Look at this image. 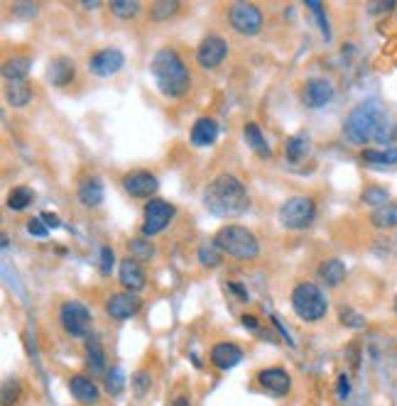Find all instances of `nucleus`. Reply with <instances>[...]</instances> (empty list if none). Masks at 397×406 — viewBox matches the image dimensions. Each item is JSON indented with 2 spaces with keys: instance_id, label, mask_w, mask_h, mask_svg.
<instances>
[{
  "instance_id": "49",
  "label": "nucleus",
  "mask_w": 397,
  "mask_h": 406,
  "mask_svg": "<svg viewBox=\"0 0 397 406\" xmlns=\"http://www.w3.org/2000/svg\"><path fill=\"white\" fill-rule=\"evenodd\" d=\"M172 406H192V402H189L187 397H177V399L172 402Z\"/></svg>"
},
{
  "instance_id": "43",
  "label": "nucleus",
  "mask_w": 397,
  "mask_h": 406,
  "mask_svg": "<svg viewBox=\"0 0 397 406\" xmlns=\"http://www.w3.org/2000/svg\"><path fill=\"white\" fill-rule=\"evenodd\" d=\"M336 397L341 399V402H346L350 397V382H348V374H338V382H336Z\"/></svg>"
},
{
  "instance_id": "19",
  "label": "nucleus",
  "mask_w": 397,
  "mask_h": 406,
  "mask_svg": "<svg viewBox=\"0 0 397 406\" xmlns=\"http://www.w3.org/2000/svg\"><path fill=\"white\" fill-rule=\"evenodd\" d=\"M209 357H211V362H214V367L231 369L243 360V350H240L236 343H216V345L211 348Z\"/></svg>"
},
{
  "instance_id": "14",
  "label": "nucleus",
  "mask_w": 397,
  "mask_h": 406,
  "mask_svg": "<svg viewBox=\"0 0 397 406\" xmlns=\"http://www.w3.org/2000/svg\"><path fill=\"white\" fill-rule=\"evenodd\" d=\"M140 311V296L135 291H118L106 301V313L116 321H128Z\"/></svg>"
},
{
  "instance_id": "27",
  "label": "nucleus",
  "mask_w": 397,
  "mask_h": 406,
  "mask_svg": "<svg viewBox=\"0 0 397 406\" xmlns=\"http://www.w3.org/2000/svg\"><path fill=\"white\" fill-rule=\"evenodd\" d=\"M365 164H373V167H393L397 164V147H388V150H363L360 154Z\"/></svg>"
},
{
  "instance_id": "31",
  "label": "nucleus",
  "mask_w": 397,
  "mask_h": 406,
  "mask_svg": "<svg viewBox=\"0 0 397 406\" xmlns=\"http://www.w3.org/2000/svg\"><path fill=\"white\" fill-rule=\"evenodd\" d=\"M32 201H35V194H32V189H28V186H15L13 191L8 194L10 210H25Z\"/></svg>"
},
{
  "instance_id": "6",
  "label": "nucleus",
  "mask_w": 397,
  "mask_h": 406,
  "mask_svg": "<svg viewBox=\"0 0 397 406\" xmlns=\"http://www.w3.org/2000/svg\"><path fill=\"white\" fill-rule=\"evenodd\" d=\"M317 218V203L309 196H292L280 205V220L290 230H304Z\"/></svg>"
},
{
  "instance_id": "26",
  "label": "nucleus",
  "mask_w": 397,
  "mask_h": 406,
  "mask_svg": "<svg viewBox=\"0 0 397 406\" xmlns=\"http://www.w3.org/2000/svg\"><path fill=\"white\" fill-rule=\"evenodd\" d=\"M307 154H309V137L304 135V132H297V135L287 137L285 157L290 159V162H302Z\"/></svg>"
},
{
  "instance_id": "25",
  "label": "nucleus",
  "mask_w": 397,
  "mask_h": 406,
  "mask_svg": "<svg viewBox=\"0 0 397 406\" xmlns=\"http://www.w3.org/2000/svg\"><path fill=\"white\" fill-rule=\"evenodd\" d=\"M243 137H245V142H248L250 150L260 154L262 159H270V157H272L270 145H267L265 135H262V130L255 125V122H245V127H243Z\"/></svg>"
},
{
  "instance_id": "40",
  "label": "nucleus",
  "mask_w": 397,
  "mask_h": 406,
  "mask_svg": "<svg viewBox=\"0 0 397 406\" xmlns=\"http://www.w3.org/2000/svg\"><path fill=\"white\" fill-rule=\"evenodd\" d=\"M307 8L314 13V18L319 20V27H322V32H324V37H331V32H329V23H326V13H324V8H322V3L319 0H307Z\"/></svg>"
},
{
  "instance_id": "1",
  "label": "nucleus",
  "mask_w": 397,
  "mask_h": 406,
  "mask_svg": "<svg viewBox=\"0 0 397 406\" xmlns=\"http://www.w3.org/2000/svg\"><path fill=\"white\" fill-rule=\"evenodd\" d=\"M390 135V118L380 101L368 99L353 108L343 122V137L350 145L383 142Z\"/></svg>"
},
{
  "instance_id": "2",
  "label": "nucleus",
  "mask_w": 397,
  "mask_h": 406,
  "mask_svg": "<svg viewBox=\"0 0 397 406\" xmlns=\"http://www.w3.org/2000/svg\"><path fill=\"white\" fill-rule=\"evenodd\" d=\"M204 205L216 218H236L243 210H248L250 205L248 189L233 174H219V177L206 184Z\"/></svg>"
},
{
  "instance_id": "50",
  "label": "nucleus",
  "mask_w": 397,
  "mask_h": 406,
  "mask_svg": "<svg viewBox=\"0 0 397 406\" xmlns=\"http://www.w3.org/2000/svg\"><path fill=\"white\" fill-rule=\"evenodd\" d=\"M81 5H84L86 10H96V8H99V3H96V0H84Z\"/></svg>"
},
{
  "instance_id": "47",
  "label": "nucleus",
  "mask_w": 397,
  "mask_h": 406,
  "mask_svg": "<svg viewBox=\"0 0 397 406\" xmlns=\"http://www.w3.org/2000/svg\"><path fill=\"white\" fill-rule=\"evenodd\" d=\"M240 323H243L245 328H250V331H257V321H255V316H250V313H245V316L240 318Z\"/></svg>"
},
{
  "instance_id": "46",
  "label": "nucleus",
  "mask_w": 397,
  "mask_h": 406,
  "mask_svg": "<svg viewBox=\"0 0 397 406\" xmlns=\"http://www.w3.org/2000/svg\"><path fill=\"white\" fill-rule=\"evenodd\" d=\"M228 289H233L236 294H238V299H240V301H250L248 291H245V289H243V286H240V284H228Z\"/></svg>"
},
{
  "instance_id": "9",
  "label": "nucleus",
  "mask_w": 397,
  "mask_h": 406,
  "mask_svg": "<svg viewBox=\"0 0 397 406\" xmlns=\"http://www.w3.org/2000/svg\"><path fill=\"white\" fill-rule=\"evenodd\" d=\"M228 20H231V27H233L236 32L245 34V37L257 34L262 30V13L260 8L252 3H233L228 8Z\"/></svg>"
},
{
  "instance_id": "13",
  "label": "nucleus",
  "mask_w": 397,
  "mask_h": 406,
  "mask_svg": "<svg viewBox=\"0 0 397 406\" xmlns=\"http://www.w3.org/2000/svg\"><path fill=\"white\" fill-rule=\"evenodd\" d=\"M123 189L130 194L133 198H149L157 194L159 182L152 172H145V169H138V172H130L123 177Z\"/></svg>"
},
{
  "instance_id": "22",
  "label": "nucleus",
  "mask_w": 397,
  "mask_h": 406,
  "mask_svg": "<svg viewBox=\"0 0 397 406\" xmlns=\"http://www.w3.org/2000/svg\"><path fill=\"white\" fill-rule=\"evenodd\" d=\"M5 99L13 108H25L32 101V86L28 79L20 81H5Z\"/></svg>"
},
{
  "instance_id": "32",
  "label": "nucleus",
  "mask_w": 397,
  "mask_h": 406,
  "mask_svg": "<svg viewBox=\"0 0 397 406\" xmlns=\"http://www.w3.org/2000/svg\"><path fill=\"white\" fill-rule=\"evenodd\" d=\"M123 389H126V374H123V369L121 367L106 369V392L111 397H121Z\"/></svg>"
},
{
  "instance_id": "5",
  "label": "nucleus",
  "mask_w": 397,
  "mask_h": 406,
  "mask_svg": "<svg viewBox=\"0 0 397 406\" xmlns=\"http://www.w3.org/2000/svg\"><path fill=\"white\" fill-rule=\"evenodd\" d=\"M292 308H295V313L302 321L317 323L326 316L329 301L314 281H299L295 289H292Z\"/></svg>"
},
{
  "instance_id": "10",
  "label": "nucleus",
  "mask_w": 397,
  "mask_h": 406,
  "mask_svg": "<svg viewBox=\"0 0 397 406\" xmlns=\"http://www.w3.org/2000/svg\"><path fill=\"white\" fill-rule=\"evenodd\" d=\"M123 64H126V54L116 47L99 49L89 56V71L94 76H113L123 69Z\"/></svg>"
},
{
  "instance_id": "8",
  "label": "nucleus",
  "mask_w": 397,
  "mask_h": 406,
  "mask_svg": "<svg viewBox=\"0 0 397 406\" xmlns=\"http://www.w3.org/2000/svg\"><path fill=\"white\" fill-rule=\"evenodd\" d=\"M142 218L145 220H142L140 233L145 235V238H152V235L162 233V230L172 223L174 205L167 201H159V198H149L145 208H142Z\"/></svg>"
},
{
  "instance_id": "16",
  "label": "nucleus",
  "mask_w": 397,
  "mask_h": 406,
  "mask_svg": "<svg viewBox=\"0 0 397 406\" xmlns=\"http://www.w3.org/2000/svg\"><path fill=\"white\" fill-rule=\"evenodd\" d=\"M76 76V66H74V59H69V56H54V59L49 61L47 66V81L51 86H66L71 84Z\"/></svg>"
},
{
  "instance_id": "21",
  "label": "nucleus",
  "mask_w": 397,
  "mask_h": 406,
  "mask_svg": "<svg viewBox=\"0 0 397 406\" xmlns=\"http://www.w3.org/2000/svg\"><path fill=\"white\" fill-rule=\"evenodd\" d=\"M192 145L197 147H209L219 140V122L214 118H199L192 127Z\"/></svg>"
},
{
  "instance_id": "12",
  "label": "nucleus",
  "mask_w": 397,
  "mask_h": 406,
  "mask_svg": "<svg viewBox=\"0 0 397 406\" xmlns=\"http://www.w3.org/2000/svg\"><path fill=\"white\" fill-rule=\"evenodd\" d=\"M336 96V89L329 79H309L307 84L302 86V103L307 108H324L334 101Z\"/></svg>"
},
{
  "instance_id": "38",
  "label": "nucleus",
  "mask_w": 397,
  "mask_h": 406,
  "mask_svg": "<svg viewBox=\"0 0 397 406\" xmlns=\"http://www.w3.org/2000/svg\"><path fill=\"white\" fill-rule=\"evenodd\" d=\"M20 392H23V387H20L18 379H8V382L3 384V406H13L18 402Z\"/></svg>"
},
{
  "instance_id": "17",
  "label": "nucleus",
  "mask_w": 397,
  "mask_h": 406,
  "mask_svg": "<svg viewBox=\"0 0 397 406\" xmlns=\"http://www.w3.org/2000/svg\"><path fill=\"white\" fill-rule=\"evenodd\" d=\"M118 279L128 291H140L145 286V272H142L140 262L133 260V257L123 260L121 267H118Z\"/></svg>"
},
{
  "instance_id": "44",
  "label": "nucleus",
  "mask_w": 397,
  "mask_h": 406,
  "mask_svg": "<svg viewBox=\"0 0 397 406\" xmlns=\"http://www.w3.org/2000/svg\"><path fill=\"white\" fill-rule=\"evenodd\" d=\"M272 323H275V326H277V331H280V336L285 338V341L290 343V345H295V341H292V338H290V331H287V328L282 326V323H280V318H277V316H272Z\"/></svg>"
},
{
  "instance_id": "23",
  "label": "nucleus",
  "mask_w": 397,
  "mask_h": 406,
  "mask_svg": "<svg viewBox=\"0 0 397 406\" xmlns=\"http://www.w3.org/2000/svg\"><path fill=\"white\" fill-rule=\"evenodd\" d=\"M30 66H32V59H30L28 54H15V56H10V59L3 64V79H5V81L28 79Z\"/></svg>"
},
{
  "instance_id": "42",
  "label": "nucleus",
  "mask_w": 397,
  "mask_h": 406,
  "mask_svg": "<svg viewBox=\"0 0 397 406\" xmlns=\"http://www.w3.org/2000/svg\"><path fill=\"white\" fill-rule=\"evenodd\" d=\"M47 225H44V220L42 218H39V215H37V218H32V220H30V223H28V233L30 235H35V238H47Z\"/></svg>"
},
{
  "instance_id": "35",
  "label": "nucleus",
  "mask_w": 397,
  "mask_h": 406,
  "mask_svg": "<svg viewBox=\"0 0 397 406\" xmlns=\"http://www.w3.org/2000/svg\"><path fill=\"white\" fill-rule=\"evenodd\" d=\"M177 10H179V3H174V0H159V3H154L152 8H149V18H152L154 23H164V20L172 18Z\"/></svg>"
},
{
  "instance_id": "34",
  "label": "nucleus",
  "mask_w": 397,
  "mask_h": 406,
  "mask_svg": "<svg viewBox=\"0 0 397 406\" xmlns=\"http://www.w3.org/2000/svg\"><path fill=\"white\" fill-rule=\"evenodd\" d=\"M111 13L121 20H130L140 13V3H135V0H111Z\"/></svg>"
},
{
  "instance_id": "29",
  "label": "nucleus",
  "mask_w": 397,
  "mask_h": 406,
  "mask_svg": "<svg viewBox=\"0 0 397 406\" xmlns=\"http://www.w3.org/2000/svg\"><path fill=\"white\" fill-rule=\"evenodd\" d=\"M221 255H224V250L219 248L216 240H204V243L199 245V250H197V257H199V262L204 267H219L221 265Z\"/></svg>"
},
{
  "instance_id": "41",
  "label": "nucleus",
  "mask_w": 397,
  "mask_h": 406,
  "mask_svg": "<svg viewBox=\"0 0 397 406\" xmlns=\"http://www.w3.org/2000/svg\"><path fill=\"white\" fill-rule=\"evenodd\" d=\"M113 265H116V253H113V248L103 245L101 248V274H111Z\"/></svg>"
},
{
  "instance_id": "18",
  "label": "nucleus",
  "mask_w": 397,
  "mask_h": 406,
  "mask_svg": "<svg viewBox=\"0 0 397 406\" xmlns=\"http://www.w3.org/2000/svg\"><path fill=\"white\" fill-rule=\"evenodd\" d=\"M103 196H106V191H103V182L99 177L81 179L79 189H76V198H79V203L84 205V208H96V205H101Z\"/></svg>"
},
{
  "instance_id": "30",
  "label": "nucleus",
  "mask_w": 397,
  "mask_h": 406,
  "mask_svg": "<svg viewBox=\"0 0 397 406\" xmlns=\"http://www.w3.org/2000/svg\"><path fill=\"white\" fill-rule=\"evenodd\" d=\"M370 223L375 225V228H397V203H388L383 205V208L373 210V215H370Z\"/></svg>"
},
{
  "instance_id": "24",
  "label": "nucleus",
  "mask_w": 397,
  "mask_h": 406,
  "mask_svg": "<svg viewBox=\"0 0 397 406\" xmlns=\"http://www.w3.org/2000/svg\"><path fill=\"white\" fill-rule=\"evenodd\" d=\"M319 277H322V281L326 286H338L346 279V265L341 260H336V257H331V260L319 265Z\"/></svg>"
},
{
  "instance_id": "4",
  "label": "nucleus",
  "mask_w": 397,
  "mask_h": 406,
  "mask_svg": "<svg viewBox=\"0 0 397 406\" xmlns=\"http://www.w3.org/2000/svg\"><path fill=\"white\" fill-rule=\"evenodd\" d=\"M216 243L219 248L224 250V255L233 257V260H240V262H250V260H257L260 255V243L257 238L250 233L248 228L243 225H226L216 233Z\"/></svg>"
},
{
  "instance_id": "51",
  "label": "nucleus",
  "mask_w": 397,
  "mask_h": 406,
  "mask_svg": "<svg viewBox=\"0 0 397 406\" xmlns=\"http://www.w3.org/2000/svg\"><path fill=\"white\" fill-rule=\"evenodd\" d=\"M395 313H397V299H395Z\"/></svg>"
},
{
  "instance_id": "36",
  "label": "nucleus",
  "mask_w": 397,
  "mask_h": 406,
  "mask_svg": "<svg viewBox=\"0 0 397 406\" xmlns=\"http://www.w3.org/2000/svg\"><path fill=\"white\" fill-rule=\"evenodd\" d=\"M130 389L138 399H142L145 394H149V389H152V377H149L145 369H138L130 377Z\"/></svg>"
},
{
  "instance_id": "39",
  "label": "nucleus",
  "mask_w": 397,
  "mask_h": 406,
  "mask_svg": "<svg viewBox=\"0 0 397 406\" xmlns=\"http://www.w3.org/2000/svg\"><path fill=\"white\" fill-rule=\"evenodd\" d=\"M338 318H341V323H343V326H348V328H363L365 326V318L360 316L358 311H353V308H346V306L338 311Z\"/></svg>"
},
{
  "instance_id": "11",
  "label": "nucleus",
  "mask_w": 397,
  "mask_h": 406,
  "mask_svg": "<svg viewBox=\"0 0 397 406\" xmlns=\"http://www.w3.org/2000/svg\"><path fill=\"white\" fill-rule=\"evenodd\" d=\"M226 54H228V44H226V39L219 37V34L204 37L197 47V61L201 69H216V66L226 59Z\"/></svg>"
},
{
  "instance_id": "15",
  "label": "nucleus",
  "mask_w": 397,
  "mask_h": 406,
  "mask_svg": "<svg viewBox=\"0 0 397 406\" xmlns=\"http://www.w3.org/2000/svg\"><path fill=\"white\" fill-rule=\"evenodd\" d=\"M257 384L275 397H287L292 389V377L285 367H265L257 372Z\"/></svg>"
},
{
  "instance_id": "7",
  "label": "nucleus",
  "mask_w": 397,
  "mask_h": 406,
  "mask_svg": "<svg viewBox=\"0 0 397 406\" xmlns=\"http://www.w3.org/2000/svg\"><path fill=\"white\" fill-rule=\"evenodd\" d=\"M59 323L71 338H86L91 328V311L81 301H64L59 306Z\"/></svg>"
},
{
  "instance_id": "33",
  "label": "nucleus",
  "mask_w": 397,
  "mask_h": 406,
  "mask_svg": "<svg viewBox=\"0 0 397 406\" xmlns=\"http://www.w3.org/2000/svg\"><path fill=\"white\" fill-rule=\"evenodd\" d=\"M130 255H133V260H138V262H149L154 257V245L149 243L147 238H135V240H130Z\"/></svg>"
},
{
  "instance_id": "3",
  "label": "nucleus",
  "mask_w": 397,
  "mask_h": 406,
  "mask_svg": "<svg viewBox=\"0 0 397 406\" xmlns=\"http://www.w3.org/2000/svg\"><path fill=\"white\" fill-rule=\"evenodd\" d=\"M149 71H152V79L157 84L159 94L167 96V99H179L192 86V74H189L184 59L169 47L154 51L152 61H149Z\"/></svg>"
},
{
  "instance_id": "37",
  "label": "nucleus",
  "mask_w": 397,
  "mask_h": 406,
  "mask_svg": "<svg viewBox=\"0 0 397 406\" xmlns=\"http://www.w3.org/2000/svg\"><path fill=\"white\" fill-rule=\"evenodd\" d=\"M360 198H363V203L375 205V210H378V208H383V205H388L390 194H388V189H383V186H368Z\"/></svg>"
},
{
  "instance_id": "45",
  "label": "nucleus",
  "mask_w": 397,
  "mask_h": 406,
  "mask_svg": "<svg viewBox=\"0 0 397 406\" xmlns=\"http://www.w3.org/2000/svg\"><path fill=\"white\" fill-rule=\"evenodd\" d=\"M39 218L44 220V225H47V228H59V225H61V220L56 218L54 213H42V215H39Z\"/></svg>"
},
{
  "instance_id": "48",
  "label": "nucleus",
  "mask_w": 397,
  "mask_h": 406,
  "mask_svg": "<svg viewBox=\"0 0 397 406\" xmlns=\"http://www.w3.org/2000/svg\"><path fill=\"white\" fill-rule=\"evenodd\" d=\"M380 10H393V3H385V5H373L370 13H380Z\"/></svg>"
},
{
  "instance_id": "20",
  "label": "nucleus",
  "mask_w": 397,
  "mask_h": 406,
  "mask_svg": "<svg viewBox=\"0 0 397 406\" xmlns=\"http://www.w3.org/2000/svg\"><path fill=\"white\" fill-rule=\"evenodd\" d=\"M69 392H71V397H74V402H79V404H96L101 399V392H99V387H96V382L84 377V374L71 377Z\"/></svg>"
},
{
  "instance_id": "28",
  "label": "nucleus",
  "mask_w": 397,
  "mask_h": 406,
  "mask_svg": "<svg viewBox=\"0 0 397 406\" xmlns=\"http://www.w3.org/2000/svg\"><path fill=\"white\" fill-rule=\"evenodd\" d=\"M86 362H89L91 372H103L106 369V355H103V348H101V341L99 338H89L86 343Z\"/></svg>"
}]
</instances>
